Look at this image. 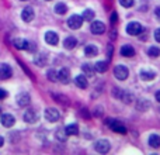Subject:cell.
<instances>
[{
	"label": "cell",
	"mask_w": 160,
	"mask_h": 155,
	"mask_svg": "<svg viewBox=\"0 0 160 155\" xmlns=\"http://www.w3.org/2000/svg\"><path fill=\"white\" fill-rule=\"evenodd\" d=\"M114 75H115L117 79L125 80L129 76V71H128V68H125L124 65H117V67L114 68Z\"/></svg>",
	"instance_id": "6da1fadb"
},
{
	"label": "cell",
	"mask_w": 160,
	"mask_h": 155,
	"mask_svg": "<svg viewBox=\"0 0 160 155\" xmlns=\"http://www.w3.org/2000/svg\"><path fill=\"white\" fill-rule=\"evenodd\" d=\"M82 24H83V17L78 16V14L72 16L69 20H68V25H69L72 30H78V28L82 27Z\"/></svg>",
	"instance_id": "7a4b0ae2"
},
{
	"label": "cell",
	"mask_w": 160,
	"mask_h": 155,
	"mask_svg": "<svg viewBox=\"0 0 160 155\" xmlns=\"http://www.w3.org/2000/svg\"><path fill=\"white\" fill-rule=\"evenodd\" d=\"M94 148H96V151L100 154H107L108 151H110V142H108L107 140H98V141L96 142V145H94Z\"/></svg>",
	"instance_id": "3957f363"
},
{
	"label": "cell",
	"mask_w": 160,
	"mask_h": 155,
	"mask_svg": "<svg viewBox=\"0 0 160 155\" xmlns=\"http://www.w3.org/2000/svg\"><path fill=\"white\" fill-rule=\"evenodd\" d=\"M127 33L129 34V35H139V34L142 33V25L139 24V23H129L127 27Z\"/></svg>",
	"instance_id": "277c9868"
},
{
	"label": "cell",
	"mask_w": 160,
	"mask_h": 155,
	"mask_svg": "<svg viewBox=\"0 0 160 155\" xmlns=\"http://www.w3.org/2000/svg\"><path fill=\"white\" fill-rule=\"evenodd\" d=\"M45 119L48 120V121H58L59 120V111L56 110V109H47L45 110Z\"/></svg>",
	"instance_id": "5b68a950"
},
{
	"label": "cell",
	"mask_w": 160,
	"mask_h": 155,
	"mask_svg": "<svg viewBox=\"0 0 160 155\" xmlns=\"http://www.w3.org/2000/svg\"><path fill=\"white\" fill-rule=\"evenodd\" d=\"M13 75V71L7 64H0V79H8Z\"/></svg>",
	"instance_id": "8992f818"
},
{
	"label": "cell",
	"mask_w": 160,
	"mask_h": 155,
	"mask_svg": "<svg viewBox=\"0 0 160 155\" xmlns=\"http://www.w3.org/2000/svg\"><path fill=\"white\" fill-rule=\"evenodd\" d=\"M91 33H93V34H97V35H100V34H104V33H105V25L102 24L101 21H94V23H91Z\"/></svg>",
	"instance_id": "52a82bcc"
},
{
	"label": "cell",
	"mask_w": 160,
	"mask_h": 155,
	"mask_svg": "<svg viewBox=\"0 0 160 155\" xmlns=\"http://www.w3.org/2000/svg\"><path fill=\"white\" fill-rule=\"evenodd\" d=\"M24 120L27 123H37V121H38V113H37L35 110H32V109H30V110L25 111Z\"/></svg>",
	"instance_id": "ba28073f"
},
{
	"label": "cell",
	"mask_w": 160,
	"mask_h": 155,
	"mask_svg": "<svg viewBox=\"0 0 160 155\" xmlns=\"http://www.w3.org/2000/svg\"><path fill=\"white\" fill-rule=\"evenodd\" d=\"M58 80H61L62 83H69L70 80V72L68 68H62L58 72Z\"/></svg>",
	"instance_id": "9c48e42d"
},
{
	"label": "cell",
	"mask_w": 160,
	"mask_h": 155,
	"mask_svg": "<svg viewBox=\"0 0 160 155\" xmlns=\"http://www.w3.org/2000/svg\"><path fill=\"white\" fill-rule=\"evenodd\" d=\"M34 10H32V7H25L24 10H22V13H21V17H22V20H24L25 23H30V21H32L34 20Z\"/></svg>",
	"instance_id": "30bf717a"
},
{
	"label": "cell",
	"mask_w": 160,
	"mask_h": 155,
	"mask_svg": "<svg viewBox=\"0 0 160 155\" xmlns=\"http://www.w3.org/2000/svg\"><path fill=\"white\" fill-rule=\"evenodd\" d=\"M45 41H47L49 45H56L59 41L58 34L53 33V31H48V33L45 34Z\"/></svg>",
	"instance_id": "8fae6325"
},
{
	"label": "cell",
	"mask_w": 160,
	"mask_h": 155,
	"mask_svg": "<svg viewBox=\"0 0 160 155\" xmlns=\"http://www.w3.org/2000/svg\"><path fill=\"white\" fill-rule=\"evenodd\" d=\"M17 103H18V106H21V107L28 106V104H30V94H28V93L18 94V96H17Z\"/></svg>",
	"instance_id": "7c38bea8"
},
{
	"label": "cell",
	"mask_w": 160,
	"mask_h": 155,
	"mask_svg": "<svg viewBox=\"0 0 160 155\" xmlns=\"http://www.w3.org/2000/svg\"><path fill=\"white\" fill-rule=\"evenodd\" d=\"M14 123H16V119L11 114H3L2 116V124L4 127H11V126H14Z\"/></svg>",
	"instance_id": "4fadbf2b"
},
{
	"label": "cell",
	"mask_w": 160,
	"mask_h": 155,
	"mask_svg": "<svg viewBox=\"0 0 160 155\" xmlns=\"http://www.w3.org/2000/svg\"><path fill=\"white\" fill-rule=\"evenodd\" d=\"M110 127L112 128L114 131H117V133H119V134H127V128H125L124 126L121 124V123L115 121V120H112V123H111V124H110Z\"/></svg>",
	"instance_id": "5bb4252c"
},
{
	"label": "cell",
	"mask_w": 160,
	"mask_h": 155,
	"mask_svg": "<svg viewBox=\"0 0 160 155\" xmlns=\"http://www.w3.org/2000/svg\"><path fill=\"white\" fill-rule=\"evenodd\" d=\"M76 45H78V40H76L75 37H68L63 41V47L66 48V50H73Z\"/></svg>",
	"instance_id": "9a60e30c"
},
{
	"label": "cell",
	"mask_w": 160,
	"mask_h": 155,
	"mask_svg": "<svg viewBox=\"0 0 160 155\" xmlns=\"http://www.w3.org/2000/svg\"><path fill=\"white\" fill-rule=\"evenodd\" d=\"M121 55L131 58V56L135 55V50H133V47H131V45H124V47L121 48Z\"/></svg>",
	"instance_id": "2e32d148"
},
{
	"label": "cell",
	"mask_w": 160,
	"mask_h": 155,
	"mask_svg": "<svg viewBox=\"0 0 160 155\" xmlns=\"http://www.w3.org/2000/svg\"><path fill=\"white\" fill-rule=\"evenodd\" d=\"M75 83L78 85V88H80V89H86V88H87V76H84V75H79V76H76Z\"/></svg>",
	"instance_id": "e0dca14e"
},
{
	"label": "cell",
	"mask_w": 160,
	"mask_h": 155,
	"mask_svg": "<svg viewBox=\"0 0 160 155\" xmlns=\"http://www.w3.org/2000/svg\"><path fill=\"white\" fill-rule=\"evenodd\" d=\"M84 54H86V56L91 58V56H96L97 54H98V50H97V47H94V45H87L84 50Z\"/></svg>",
	"instance_id": "ac0fdd59"
},
{
	"label": "cell",
	"mask_w": 160,
	"mask_h": 155,
	"mask_svg": "<svg viewBox=\"0 0 160 155\" xmlns=\"http://www.w3.org/2000/svg\"><path fill=\"white\" fill-rule=\"evenodd\" d=\"M149 145L153 148H159L160 147V137L158 134H152L149 137Z\"/></svg>",
	"instance_id": "d6986e66"
},
{
	"label": "cell",
	"mask_w": 160,
	"mask_h": 155,
	"mask_svg": "<svg viewBox=\"0 0 160 155\" xmlns=\"http://www.w3.org/2000/svg\"><path fill=\"white\" fill-rule=\"evenodd\" d=\"M28 45H30V42L25 41V40H16L14 41V47L17 48V50H28Z\"/></svg>",
	"instance_id": "ffe728a7"
},
{
	"label": "cell",
	"mask_w": 160,
	"mask_h": 155,
	"mask_svg": "<svg viewBox=\"0 0 160 155\" xmlns=\"http://www.w3.org/2000/svg\"><path fill=\"white\" fill-rule=\"evenodd\" d=\"M82 17H83V20H86V21H91V20H94V11L91 10V8H86V10L83 11Z\"/></svg>",
	"instance_id": "44dd1931"
},
{
	"label": "cell",
	"mask_w": 160,
	"mask_h": 155,
	"mask_svg": "<svg viewBox=\"0 0 160 155\" xmlns=\"http://www.w3.org/2000/svg\"><path fill=\"white\" fill-rule=\"evenodd\" d=\"M65 131H66L68 136H76V134H79V127H78V124H70V126H68Z\"/></svg>",
	"instance_id": "7402d4cb"
},
{
	"label": "cell",
	"mask_w": 160,
	"mask_h": 155,
	"mask_svg": "<svg viewBox=\"0 0 160 155\" xmlns=\"http://www.w3.org/2000/svg\"><path fill=\"white\" fill-rule=\"evenodd\" d=\"M68 11V6L65 4V3H58V4L55 6V13L56 14H65Z\"/></svg>",
	"instance_id": "603a6c76"
},
{
	"label": "cell",
	"mask_w": 160,
	"mask_h": 155,
	"mask_svg": "<svg viewBox=\"0 0 160 155\" xmlns=\"http://www.w3.org/2000/svg\"><path fill=\"white\" fill-rule=\"evenodd\" d=\"M94 69H96L97 72H100V73H104L105 71H107V62H102V61L97 62V64L94 65Z\"/></svg>",
	"instance_id": "cb8c5ba5"
},
{
	"label": "cell",
	"mask_w": 160,
	"mask_h": 155,
	"mask_svg": "<svg viewBox=\"0 0 160 155\" xmlns=\"http://www.w3.org/2000/svg\"><path fill=\"white\" fill-rule=\"evenodd\" d=\"M83 73H84V76H87V78H91V76H94V68H91L90 65H83Z\"/></svg>",
	"instance_id": "d4e9b609"
},
{
	"label": "cell",
	"mask_w": 160,
	"mask_h": 155,
	"mask_svg": "<svg viewBox=\"0 0 160 155\" xmlns=\"http://www.w3.org/2000/svg\"><path fill=\"white\" fill-rule=\"evenodd\" d=\"M155 76H156L155 72H148V71H142L141 72V78L143 80H153L155 79Z\"/></svg>",
	"instance_id": "484cf974"
},
{
	"label": "cell",
	"mask_w": 160,
	"mask_h": 155,
	"mask_svg": "<svg viewBox=\"0 0 160 155\" xmlns=\"http://www.w3.org/2000/svg\"><path fill=\"white\" fill-rule=\"evenodd\" d=\"M47 61H48V56L44 55V54H41V55H38L35 58V64L38 65V67H44V65L47 64Z\"/></svg>",
	"instance_id": "4316f807"
},
{
	"label": "cell",
	"mask_w": 160,
	"mask_h": 155,
	"mask_svg": "<svg viewBox=\"0 0 160 155\" xmlns=\"http://www.w3.org/2000/svg\"><path fill=\"white\" fill-rule=\"evenodd\" d=\"M47 76H48V79H49L51 82H56V80H58V72H56V71H53V69L48 71Z\"/></svg>",
	"instance_id": "83f0119b"
},
{
	"label": "cell",
	"mask_w": 160,
	"mask_h": 155,
	"mask_svg": "<svg viewBox=\"0 0 160 155\" xmlns=\"http://www.w3.org/2000/svg\"><path fill=\"white\" fill-rule=\"evenodd\" d=\"M56 138H58L59 141L65 142V141H66V138H68L66 131H63V130H58V131H56Z\"/></svg>",
	"instance_id": "f1b7e54d"
},
{
	"label": "cell",
	"mask_w": 160,
	"mask_h": 155,
	"mask_svg": "<svg viewBox=\"0 0 160 155\" xmlns=\"http://www.w3.org/2000/svg\"><path fill=\"white\" fill-rule=\"evenodd\" d=\"M148 54H149V56H153V58H158L160 55V50L158 47H150L149 51H148Z\"/></svg>",
	"instance_id": "f546056e"
},
{
	"label": "cell",
	"mask_w": 160,
	"mask_h": 155,
	"mask_svg": "<svg viewBox=\"0 0 160 155\" xmlns=\"http://www.w3.org/2000/svg\"><path fill=\"white\" fill-rule=\"evenodd\" d=\"M119 97L122 99V102L124 103H131L132 102V94L127 93V92H125V93H119Z\"/></svg>",
	"instance_id": "4dcf8cb0"
},
{
	"label": "cell",
	"mask_w": 160,
	"mask_h": 155,
	"mask_svg": "<svg viewBox=\"0 0 160 155\" xmlns=\"http://www.w3.org/2000/svg\"><path fill=\"white\" fill-rule=\"evenodd\" d=\"M148 107H149V103H148L146 100H141V102L138 103V109H139L141 111H145Z\"/></svg>",
	"instance_id": "1f68e13d"
},
{
	"label": "cell",
	"mask_w": 160,
	"mask_h": 155,
	"mask_svg": "<svg viewBox=\"0 0 160 155\" xmlns=\"http://www.w3.org/2000/svg\"><path fill=\"white\" fill-rule=\"evenodd\" d=\"M53 97H55V99L58 100L59 103H63V104H68V103H69V100H68V97L61 96V94H53Z\"/></svg>",
	"instance_id": "d6a6232c"
},
{
	"label": "cell",
	"mask_w": 160,
	"mask_h": 155,
	"mask_svg": "<svg viewBox=\"0 0 160 155\" xmlns=\"http://www.w3.org/2000/svg\"><path fill=\"white\" fill-rule=\"evenodd\" d=\"M119 3L124 7H132L133 6V0H119Z\"/></svg>",
	"instance_id": "836d02e7"
},
{
	"label": "cell",
	"mask_w": 160,
	"mask_h": 155,
	"mask_svg": "<svg viewBox=\"0 0 160 155\" xmlns=\"http://www.w3.org/2000/svg\"><path fill=\"white\" fill-rule=\"evenodd\" d=\"M117 21H118V14H117V13H115V11H114V13H112V14H111V24H112V25H114V24H115V23H117Z\"/></svg>",
	"instance_id": "e575fe53"
},
{
	"label": "cell",
	"mask_w": 160,
	"mask_h": 155,
	"mask_svg": "<svg viewBox=\"0 0 160 155\" xmlns=\"http://www.w3.org/2000/svg\"><path fill=\"white\" fill-rule=\"evenodd\" d=\"M6 97H7V92L3 90V89H0V100L6 99Z\"/></svg>",
	"instance_id": "d590c367"
},
{
	"label": "cell",
	"mask_w": 160,
	"mask_h": 155,
	"mask_svg": "<svg viewBox=\"0 0 160 155\" xmlns=\"http://www.w3.org/2000/svg\"><path fill=\"white\" fill-rule=\"evenodd\" d=\"M155 40L158 42H160V28H158V30L155 31Z\"/></svg>",
	"instance_id": "8d00e7d4"
},
{
	"label": "cell",
	"mask_w": 160,
	"mask_h": 155,
	"mask_svg": "<svg viewBox=\"0 0 160 155\" xmlns=\"http://www.w3.org/2000/svg\"><path fill=\"white\" fill-rule=\"evenodd\" d=\"M96 116H97V117L102 116V109H101V107H98V109L96 110Z\"/></svg>",
	"instance_id": "74e56055"
},
{
	"label": "cell",
	"mask_w": 160,
	"mask_h": 155,
	"mask_svg": "<svg viewBox=\"0 0 160 155\" xmlns=\"http://www.w3.org/2000/svg\"><path fill=\"white\" fill-rule=\"evenodd\" d=\"M155 13H156V16L160 19V7H156V10H155Z\"/></svg>",
	"instance_id": "f35d334b"
},
{
	"label": "cell",
	"mask_w": 160,
	"mask_h": 155,
	"mask_svg": "<svg viewBox=\"0 0 160 155\" xmlns=\"http://www.w3.org/2000/svg\"><path fill=\"white\" fill-rule=\"evenodd\" d=\"M156 100H158V102L160 103V90L158 92V93H156Z\"/></svg>",
	"instance_id": "ab89813d"
},
{
	"label": "cell",
	"mask_w": 160,
	"mask_h": 155,
	"mask_svg": "<svg viewBox=\"0 0 160 155\" xmlns=\"http://www.w3.org/2000/svg\"><path fill=\"white\" fill-rule=\"evenodd\" d=\"M3 144H4V140H3V137H0V147H3Z\"/></svg>",
	"instance_id": "60d3db41"
},
{
	"label": "cell",
	"mask_w": 160,
	"mask_h": 155,
	"mask_svg": "<svg viewBox=\"0 0 160 155\" xmlns=\"http://www.w3.org/2000/svg\"><path fill=\"white\" fill-rule=\"evenodd\" d=\"M21 2H27V0H21Z\"/></svg>",
	"instance_id": "b9f144b4"
},
{
	"label": "cell",
	"mask_w": 160,
	"mask_h": 155,
	"mask_svg": "<svg viewBox=\"0 0 160 155\" xmlns=\"http://www.w3.org/2000/svg\"><path fill=\"white\" fill-rule=\"evenodd\" d=\"M0 114H2V110H0Z\"/></svg>",
	"instance_id": "7bdbcfd3"
},
{
	"label": "cell",
	"mask_w": 160,
	"mask_h": 155,
	"mask_svg": "<svg viewBox=\"0 0 160 155\" xmlns=\"http://www.w3.org/2000/svg\"><path fill=\"white\" fill-rule=\"evenodd\" d=\"M48 2H51V0H48Z\"/></svg>",
	"instance_id": "ee69618b"
},
{
	"label": "cell",
	"mask_w": 160,
	"mask_h": 155,
	"mask_svg": "<svg viewBox=\"0 0 160 155\" xmlns=\"http://www.w3.org/2000/svg\"><path fill=\"white\" fill-rule=\"evenodd\" d=\"M159 111H160V109H159Z\"/></svg>",
	"instance_id": "f6af8a7d"
}]
</instances>
